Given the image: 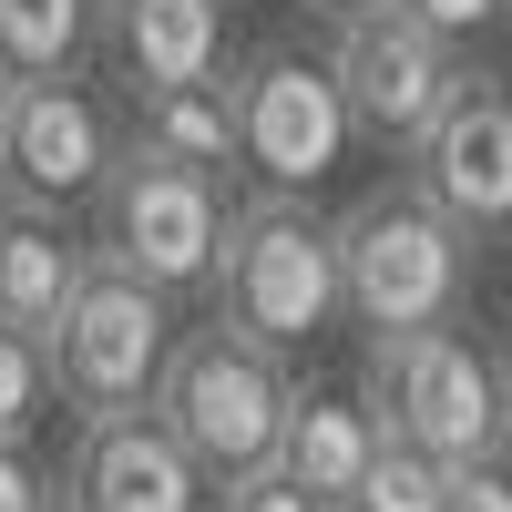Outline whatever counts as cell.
<instances>
[{"mask_svg":"<svg viewBox=\"0 0 512 512\" xmlns=\"http://www.w3.org/2000/svg\"><path fill=\"white\" fill-rule=\"evenodd\" d=\"M287 390H297V369L277 349H256V338H236V328H175L164 379H154L144 410H154V431L195 461V482L226 492L236 472H267Z\"/></svg>","mask_w":512,"mask_h":512,"instance_id":"obj_1","label":"cell"},{"mask_svg":"<svg viewBox=\"0 0 512 512\" xmlns=\"http://www.w3.org/2000/svg\"><path fill=\"white\" fill-rule=\"evenodd\" d=\"M328 267H338V318H359L369 338H410V328L461 318V297H472V236L441 226L410 185H379L328 226Z\"/></svg>","mask_w":512,"mask_h":512,"instance_id":"obj_2","label":"cell"},{"mask_svg":"<svg viewBox=\"0 0 512 512\" xmlns=\"http://www.w3.org/2000/svg\"><path fill=\"white\" fill-rule=\"evenodd\" d=\"M205 297H216V328L256 338V349H308V338L338 328V267H328V216L308 195H246L226 205L216 267H205Z\"/></svg>","mask_w":512,"mask_h":512,"instance_id":"obj_3","label":"cell"},{"mask_svg":"<svg viewBox=\"0 0 512 512\" xmlns=\"http://www.w3.org/2000/svg\"><path fill=\"white\" fill-rule=\"evenodd\" d=\"M359 400L379 420V441H410L431 461H482L512 441V369H502L492 338H461V328L369 338Z\"/></svg>","mask_w":512,"mask_h":512,"instance_id":"obj_4","label":"cell"},{"mask_svg":"<svg viewBox=\"0 0 512 512\" xmlns=\"http://www.w3.org/2000/svg\"><path fill=\"white\" fill-rule=\"evenodd\" d=\"M164 349H175V297H154L144 277L82 256V277L62 297V318L41 328V359H52V400L72 420H113V410H144Z\"/></svg>","mask_w":512,"mask_h":512,"instance_id":"obj_5","label":"cell"},{"mask_svg":"<svg viewBox=\"0 0 512 512\" xmlns=\"http://www.w3.org/2000/svg\"><path fill=\"white\" fill-rule=\"evenodd\" d=\"M82 205H93V256H103V267L144 277L154 297H195V287H205L216 236H226V185H216V175L113 144L103 185L82 195Z\"/></svg>","mask_w":512,"mask_h":512,"instance_id":"obj_6","label":"cell"},{"mask_svg":"<svg viewBox=\"0 0 512 512\" xmlns=\"http://www.w3.org/2000/svg\"><path fill=\"white\" fill-rule=\"evenodd\" d=\"M226 113L256 195H318L349 154V113H338V82L318 52H246L226 72Z\"/></svg>","mask_w":512,"mask_h":512,"instance_id":"obj_7","label":"cell"},{"mask_svg":"<svg viewBox=\"0 0 512 512\" xmlns=\"http://www.w3.org/2000/svg\"><path fill=\"white\" fill-rule=\"evenodd\" d=\"M328 82H338V113H349V144H379V154H410V134L441 113V93L461 82V52L431 41L420 21H400L390 0L359 21L328 31Z\"/></svg>","mask_w":512,"mask_h":512,"instance_id":"obj_8","label":"cell"},{"mask_svg":"<svg viewBox=\"0 0 512 512\" xmlns=\"http://www.w3.org/2000/svg\"><path fill=\"white\" fill-rule=\"evenodd\" d=\"M113 144H123V123L93 82H72V72L11 82V103H0V195L21 216H72L103 185Z\"/></svg>","mask_w":512,"mask_h":512,"instance_id":"obj_9","label":"cell"},{"mask_svg":"<svg viewBox=\"0 0 512 512\" xmlns=\"http://www.w3.org/2000/svg\"><path fill=\"white\" fill-rule=\"evenodd\" d=\"M410 195L441 226H461L472 246L502 236V216H512V93H502V72L461 62L441 113L410 134Z\"/></svg>","mask_w":512,"mask_h":512,"instance_id":"obj_10","label":"cell"},{"mask_svg":"<svg viewBox=\"0 0 512 512\" xmlns=\"http://www.w3.org/2000/svg\"><path fill=\"white\" fill-rule=\"evenodd\" d=\"M62 502L72 512H205L216 492H205L195 461L154 431V410H113V420H82L72 431Z\"/></svg>","mask_w":512,"mask_h":512,"instance_id":"obj_11","label":"cell"},{"mask_svg":"<svg viewBox=\"0 0 512 512\" xmlns=\"http://www.w3.org/2000/svg\"><path fill=\"white\" fill-rule=\"evenodd\" d=\"M82 52H103L123 93H175V82L226 72V0H93Z\"/></svg>","mask_w":512,"mask_h":512,"instance_id":"obj_12","label":"cell"},{"mask_svg":"<svg viewBox=\"0 0 512 512\" xmlns=\"http://www.w3.org/2000/svg\"><path fill=\"white\" fill-rule=\"evenodd\" d=\"M369 451H379V420H369V400H359V390H287V420H277L267 472H287L318 512H338V502L359 492Z\"/></svg>","mask_w":512,"mask_h":512,"instance_id":"obj_13","label":"cell"},{"mask_svg":"<svg viewBox=\"0 0 512 512\" xmlns=\"http://www.w3.org/2000/svg\"><path fill=\"white\" fill-rule=\"evenodd\" d=\"M82 246L62 216H21V205H0V318L11 328H52L62 318V297L82 277Z\"/></svg>","mask_w":512,"mask_h":512,"instance_id":"obj_14","label":"cell"},{"mask_svg":"<svg viewBox=\"0 0 512 512\" xmlns=\"http://www.w3.org/2000/svg\"><path fill=\"white\" fill-rule=\"evenodd\" d=\"M134 154H164V164H195V175H226L236 164V113H226V72L205 82H175V93H144L134 123H123Z\"/></svg>","mask_w":512,"mask_h":512,"instance_id":"obj_15","label":"cell"},{"mask_svg":"<svg viewBox=\"0 0 512 512\" xmlns=\"http://www.w3.org/2000/svg\"><path fill=\"white\" fill-rule=\"evenodd\" d=\"M82 31H93V0H0V72H11V82L72 72Z\"/></svg>","mask_w":512,"mask_h":512,"instance_id":"obj_16","label":"cell"},{"mask_svg":"<svg viewBox=\"0 0 512 512\" xmlns=\"http://www.w3.org/2000/svg\"><path fill=\"white\" fill-rule=\"evenodd\" d=\"M338 512H441V461L410 451V441H379L369 472H359V492L338 502Z\"/></svg>","mask_w":512,"mask_h":512,"instance_id":"obj_17","label":"cell"},{"mask_svg":"<svg viewBox=\"0 0 512 512\" xmlns=\"http://www.w3.org/2000/svg\"><path fill=\"white\" fill-rule=\"evenodd\" d=\"M41 410H52V359H41V328L0 318V441H31Z\"/></svg>","mask_w":512,"mask_h":512,"instance_id":"obj_18","label":"cell"},{"mask_svg":"<svg viewBox=\"0 0 512 512\" xmlns=\"http://www.w3.org/2000/svg\"><path fill=\"white\" fill-rule=\"evenodd\" d=\"M400 21H420L431 41H451V52H472V41H492L512 21V0H390Z\"/></svg>","mask_w":512,"mask_h":512,"instance_id":"obj_19","label":"cell"},{"mask_svg":"<svg viewBox=\"0 0 512 512\" xmlns=\"http://www.w3.org/2000/svg\"><path fill=\"white\" fill-rule=\"evenodd\" d=\"M441 512H512L502 451H482V461H441Z\"/></svg>","mask_w":512,"mask_h":512,"instance_id":"obj_20","label":"cell"},{"mask_svg":"<svg viewBox=\"0 0 512 512\" xmlns=\"http://www.w3.org/2000/svg\"><path fill=\"white\" fill-rule=\"evenodd\" d=\"M52 461H41L31 441H0V512H52Z\"/></svg>","mask_w":512,"mask_h":512,"instance_id":"obj_21","label":"cell"},{"mask_svg":"<svg viewBox=\"0 0 512 512\" xmlns=\"http://www.w3.org/2000/svg\"><path fill=\"white\" fill-rule=\"evenodd\" d=\"M216 512H318V502L297 492L287 472H236V482L216 492Z\"/></svg>","mask_w":512,"mask_h":512,"instance_id":"obj_22","label":"cell"},{"mask_svg":"<svg viewBox=\"0 0 512 512\" xmlns=\"http://www.w3.org/2000/svg\"><path fill=\"white\" fill-rule=\"evenodd\" d=\"M297 11H308L318 31H338V21H359V11H379V0H297Z\"/></svg>","mask_w":512,"mask_h":512,"instance_id":"obj_23","label":"cell"},{"mask_svg":"<svg viewBox=\"0 0 512 512\" xmlns=\"http://www.w3.org/2000/svg\"><path fill=\"white\" fill-rule=\"evenodd\" d=\"M0 103H11V72H0Z\"/></svg>","mask_w":512,"mask_h":512,"instance_id":"obj_24","label":"cell"},{"mask_svg":"<svg viewBox=\"0 0 512 512\" xmlns=\"http://www.w3.org/2000/svg\"><path fill=\"white\" fill-rule=\"evenodd\" d=\"M52 512H72V502H62V492H52Z\"/></svg>","mask_w":512,"mask_h":512,"instance_id":"obj_25","label":"cell"},{"mask_svg":"<svg viewBox=\"0 0 512 512\" xmlns=\"http://www.w3.org/2000/svg\"><path fill=\"white\" fill-rule=\"evenodd\" d=\"M205 512H216V502H205Z\"/></svg>","mask_w":512,"mask_h":512,"instance_id":"obj_26","label":"cell"}]
</instances>
